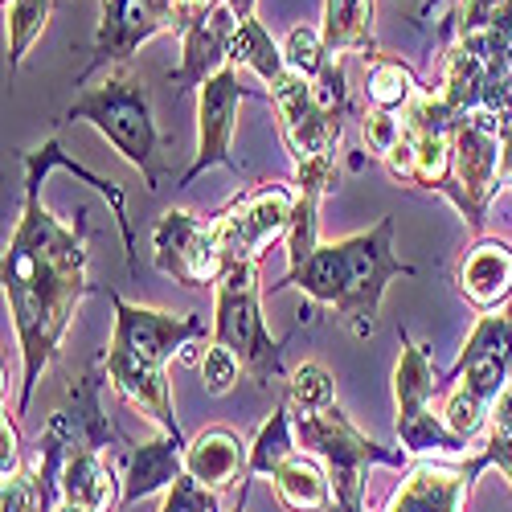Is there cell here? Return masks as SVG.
Instances as JSON below:
<instances>
[{
    "label": "cell",
    "mask_w": 512,
    "mask_h": 512,
    "mask_svg": "<svg viewBox=\"0 0 512 512\" xmlns=\"http://www.w3.org/2000/svg\"><path fill=\"white\" fill-rule=\"evenodd\" d=\"M37 189L41 181L25 177V209L5 250V295L25 357V386L17 414H25L37 377L54 361L58 340L78 300L87 295V238H82V230H62L46 213V205L37 201Z\"/></svg>",
    "instance_id": "cell-1"
},
{
    "label": "cell",
    "mask_w": 512,
    "mask_h": 512,
    "mask_svg": "<svg viewBox=\"0 0 512 512\" xmlns=\"http://www.w3.org/2000/svg\"><path fill=\"white\" fill-rule=\"evenodd\" d=\"M390 238H394V222L381 218L365 234L320 246L300 271L283 275V283H275V287H287V283L304 287L312 300L332 304L353 324L357 336H365L373 328L377 304H381V295H386V283L394 275H410V267L394 254Z\"/></svg>",
    "instance_id": "cell-2"
},
{
    "label": "cell",
    "mask_w": 512,
    "mask_h": 512,
    "mask_svg": "<svg viewBox=\"0 0 512 512\" xmlns=\"http://www.w3.org/2000/svg\"><path fill=\"white\" fill-rule=\"evenodd\" d=\"M291 422H295V439H300V447L328 463L332 500H340V504L365 508V467L369 463H381V467H402L406 463V455H390V451H381L373 439H365L336 406L316 410V414H291Z\"/></svg>",
    "instance_id": "cell-3"
},
{
    "label": "cell",
    "mask_w": 512,
    "mask_h": 512,
    "mask_svg": "<svg viewBox=\"0 0 512 512\" xmlns=\"http://www.w3.org/2000/svg\"><path fill=\"white\" fill-rule=\"evenodd\" d=\"M66 119H87L95 123L99 132L115 144V152H123L136 168H144L148 185H156V164H152V152H156V127H152V111H148V95L140 82L132 78H107L103 87L87 91L82 99L70 103Z\"/></svg>",
    "instance_id": "cell-4"
},
{
    "label": "cell",
    "mask_w": 512,
    "mask_h": 512,
    "mask_svg": "<svg viewBox=\"0 0 512 512\" xmlns=\"http://www.w3.org/2000/svg\"><path fill=\"white\" fill-rule=\"evenodd\" d=\"M213 336L259 377V386H267L271 373L283 369L279 340L267 336L263 316H259V263H238L218 279V320H213Z\"/></svg>",
    "instance_id": "cell-5"
},
{
    "label": "cell",
    "mask_w": 512,
    "mask_h": 512,
    "mask_svg": "<svg viewBox=\"0 0 512 512\" xmlns=\"http://www.w3.org/2000/svg\"><path fill=\"white\" fill-rule=\"evenodd\" d=\"M394 394H398V443L406 455H459L467 447L443 418L431 414L435 373L422 345L402 349V361L394 369Z\"/></svg>",
    "instance_id": "cell-6"
},
{
    "label": "cell",
    "mask_w": 512,
    "mask_h": 512,
    "mask_svg": "<svg viewBox=\"0 0 512 512\" xmlns=\"http://www.w3.org/2000/svg\"><path fill=\"white\" fill-rule=\"evenodd\" d=\"M500 127L504 119H496L492 111H472L455 123V205L467 213V222L480 226L484 222V205L500 181Z\"/></svg>",
    "instance_id": "cell-7"
},
{
    "label": "cell",
    "mask_w": 512,
    "mask_h": 512,
    "mask_svg": "<svg viewBox=\"0 0 512 512\" xmlns=\"http://www.w3.org/2000/svg\"><path fill=\"white\" fill-rule=\"evenodd\" d=\"M295 201L300 197H291L283 185H271V189H259V193L234 201L222 218H213V238H218L226 271L238 263H259L263 246L291 226Z\"/></svg>",
    "instance_id": "cell-8"
},
{
    "label": "cell",
    "mask_w": 512,
    "mask_h": 512,
    "mask_svg": "<svg viewBox=\"0 0 512 512\" xmlns=\"http://www.w3.org/2000/svg\"><path fill=\"white\" fill-rule=\"evenodd\" d=\"M152 250H156V267L181 283H218L226 275L213 222H197L185 209H168L156 222Z\"/></svg>",
    "instance_id": "cell-9"
},
{
    "label": "cell",
    "mask_w": 512,
    "mask_h": 512,
    "mask_svg": "<svg viewBox=\"0 0 512 512\" xmlns=\"http://www.w3.org/2000/svg\"><path fill=\"white\" fill-rule=\"evenodd\" d=\"M271 95H275V107H279V119H283V140H287L295 164L316 160V156H336L340 115L316 103L304 74L283 70L271 82Z\"/></svg>",
    "instance_id": "cell-10"
},
{
    "label": "cell",
    "mask_w": 512,
    "mask_h": 512,
    "mask_svg": "<svg viewBox=\"0 0 512 512\" xmlns=\"http://www.w3.org/2000/svg\"><path fill=\"white\" fill-rule=\"evenodd\" d=\"M205 332L201 316H168V312H152V308H136L115 295V345L119 353H132L140 361L164 365L177 349H185L193 336Z\"/></svg>",
    "instance_id": "cell-11"
},
{
    "label": "cell",
    "mask_w": 512,
    "mask_h": 512,
    "mask_svg": "<svg viewBox=\"0 0 512 512\" xmlns=\"http://www.w3.org/2000/svg\"><path fill=\"white\" fill-rule=\"evenodd\" d=\"M246 99V87L234 66H222L213 74L205 87H201V144H197V160L185 173V185L205 173L213 164H226V168H238V160L230 156V136H234V115H238V103Z\"/></svg>",
    "instance_id": "cell-12"
},
{
    "label": "cell",
    "mask_w": 512,
    "mask_h": 512,
    "mask_svg": "<svg viewBox=\"0 0 512 512\" xmlns=\"http://www.w3.org/2000/svg\"><path fill=\"white\" fill-rule=\"evenodd\" d=\"M185 25L181 0H107L99 29V62H123L144 37Z\"/></svg>",
    "instance_id": "cell-13"
},
{
    "label": "cell",
    "mask_w": 512,
    "mask_h": 512,
    "mask_svg": "<svg viewBox=\"0 0 512 512\" xmlns=\"http://www.w3.org/2000/svg\"><path fill=\"white\" fill-rule=\"evenodd\" d=\"M484 472L480 459L472 463H414L386 512H459L476 476Z\"/></svg>",
    "instance_id": "cell-14"
},
{
    "label": "cell",
    "mask_w": 512,
    "mask_h": 512,
    "mask_svg": "<svg viewBox=\"0 0 512 512\" xmlns=\"http://www.w3.org/2000/svg\"><path fill=\"white\" fill-rule=\"evenodd\" d=\"M107 377L115 394L136 406L140 414H148L164 435H181V426L173 418V402H168V381H164V365H152V361H140L132 353H119L111 349L107 353Z\"/></svg>",
    "instance_id": "cell-15"
},
{
    "label": "cell",
    "mask_w": 512,
    "mask_h": 512,
    "mask_svg": "<svg viewBox=\"0 0 512 512\" xmlns=\"http://www.w3.org/2000/svg\"><path fill=\"white\" fill-rule=\"evenodd\" d=\"M250 463V447H242V439L226 426H213V431H201L189 447H185V476H193L205 492H222L246 476Z\"/></svg>",
    "instance_id": "cell-16"
},
{
    "label": "cell",
    "mask_w": 512,
    "mask_h": 512,
    "mask_svg": "<svg viewBox=\"0 0 512 512\" xmlns=\"http://www.w3.org/2000/svg\"><path fill=\"white\" fill-rule=\"evenodd\" d=\"M185 439L181 435H160L152 443H144L136 455H132V467H127V480H123V496H119V508L136 504L152 492H164L173 488L181 476H185Z\"/></svg>",
    "instance_id": "cell-17"
},
{
    "label": "cell",
    "mask_w": 512,
    "mask_h": 512,
    "mask_svg": "<svg viewBox=\"0 0 512 512\" xmlns=\"http://www.w3.org/2000/svg\"><path fill=\"white\" fill-rule=\"evenodd\" d=\"M459 287L476 308H492L512 291V246L504 242H480L463 259Z\"/></svg>",
    "instance_id": "cell-18"
},
{
    "label": "cell",
    "mask_w": 512,
    "mask_h": 512,
    "mask_svg": "<svg viewBox=\"0 0 512 512\" xmlns=\"http://www.w3.org/2000/svg\"><path fill=\"white\" fill-rule=\"evenodd\" d=\"M271 484L287 512H328L332 508V476L308 455H291L271 476Z\"/></svg>",
    "instance_id": "cell-19"
},
{
    "label": "cell",
    "mask_w": 512,
    "mask_h": 512,
    "mask_svg": "<svg viewBox=\"0 0 512 512\" xmlns=\"http://www.w3.org/2000/svg\"><path fill=\"white\" fill-rule=\"evenodd\" d=\"M62 500L66 504H82L91 512H107L115 500V480H111V467L103 463L99 451H74L62 463V476H58Z\"/></svg>",
    "instance_id": "cell-20"
},
{
    "label": "cell",
    "mask_w": 512,
    "mask_h": 512,
    "mask_svg": "<svg viewBox=\"0 0 512 512\" xmlns=\"http://www.w3.org/2000/svg\"><path fill=\"white\" fill-rule=\"evenodd\" d=\"M295 422L287 414V406H279L271 414V422H263V431L254 435L250 443V463H246V476H275L279 467L295 455Z\"/></svg>",
    "instance_id": "cell-21"
},
{
    "label": "cell",
    "mask_w": 512,
    "mask_h": 512,
    "mask_svg": "<svg viewBox=\"0 0 512 512\" xmlns=\"http://www.w3.org/2000/svg\"><path fill=\"white\" fill-rule=\"evenodd\" d=\"M484 87H488V62L467 54L463 46L451 54L447 62V91H443V103L455 111V119L472 115L480 103H484Z\"/></svg>",
    "instance_id": "cell-22"
},
{
    "label": "cell",
    "mask_w": 512,
    "mask_h": 512,
    "mask_svg": "<svg viewBox=\"0 0 512 512\" xmlns=\"http://www.w3.org/2000/svg\"><path fill=\"white\" fill-rule=\"evenodd\" d=\"M230 62H238V66H250L254 74H259L263 82H275L287 66V58L275 50V41H271V33L259 25V21H242L238 29H234V37H230Z\"/></svg>",
    "instance_id": "cell-23"
},
{
    "label": "cell",
    "mask_w": 512,
    "mask_h": 512,
    "mask_svg": "<svg viewBox=\"0 0 512 512\" xmlns=\"http://www.w3.org/2000/svg\"><path fill=\"white\" fill-rule=\"evenodd\" d=\"M373 0H324V46L328 50H357L369 37Z\"/></svg>",
    "instance_id": "cell-24"
},
{
    "label": "cell",
    "mask_w": 512,
    "mask_h": 512,
    "mask_svg": "<svg viewBox=\"0 0 512 512\" xmlns=\"http://www.w3.org/2000/svg\"><path fill=\"white\" fill-rule=\"evenodd\" d=\"M320 197L324 193H312V189H300V201H295V213H291V226H287V275L300 271L312 254L320 250L316 246V230H320Z\"/></svg>",
    "instance_id": "cell-25"
},
{
    "label": "cell",
    "mask_w": 512,
    "mask_h": 512,
    "mask_svg": "<svg viewBox=\"0 0 512 512\" xmlns=\"http://www.w3.org/2000/svg\"><path fill=\"white\" fill-rule=\"evenodd\" d=\"M287 406H295V414H316V410L336 406L332 402V377H328V369L316 365V361H304L300 369H295L291 373Z\"/></svg>",
    "instance_id": "cell-26"
},
{
    "label": "cell",
    "mask_w": 512,
    "mask_h": 512,
    "mask_svg": "<svg viewBox=\"0 0 512 512\" xmlns=\"http://www.w3.org/2000/svg\"><path fill=\"white\" fill-rule=\"evenodd\" d=\"M46 17H50V0H17L13 5V17H9V58H13V66L25 58L29 41L46 29Z\"/></svg>",
    "instance_id": "cell-27"
},
{
    "label": "cell",
    "mask_w": 512,
    "mask_h": 512,
    "mask_svg": "<svg viewBox=\"0 0 512 512\" xmlns=\"http://www.w3.org/2000/svg\"><path fill=\"white\" fill-rule=\"evenodd\" d=\"M410 91H414V78H410L406 66H398V62H377V66L369 70V99H373L381 111L402 107V103L410 99Z\"/></svg>",
    "instance_id": "cell-28"
},
{
    "label": "cell",
    "mask_w": 512,
    "mask_h": 512,
    "mask_svg": "<svg viewBox=\"0 0 512 512\" xmlns=\"http://www.w3.org/2000/svg\"><path fill=\"white\" fill-rule=\"evenodd\" d=\"M492 414V406L480 398V394H472V390H467V386H459L455 394H451V402H447V426H451V431L467 443V439H476L480 435V426H484V418Z\"/></svg>",
    "instance_id": "cell-29"
},
{
    "label": "cell",
    "mask_w": 512,
    "mask_h": 512,
    "mask_svg": "<svg viewBox=\"0 0 512 512\" xmlns=\"http://www.w3.org/2000/svg\"><path fill=\"white\" fill-rule=\"evenodd\" d=\"M287 70H295V74H304L308 82H316L320 78V70L328 66V58H324V41L312 33V29H291V37H287Z\"/></svg>",
    "instance_id": "cell-30"
},
{
    "label": "cell",
    "mask_w": 512,
    "mask_h": 512,
    "mask_svg": "<svg viewBox=\"0 0 512 512\" xmlns=\"http://www.w3.org/2000/svg\"><path fill=\"white\" fill-rule=\"evenodd\" d=\"M238 369H242V361H238L226 345H213V349L201 357V386H205V394H213V398L230 394L234 381H238Z\"/></svg>",
    "instance_id": "cell-31"
},
{
    "label": "cell",
    "mask_w": 512,
    "mask_h": 512,
    "mask_svg": "<svg viewBox=\"0 0 512 512\" xmlns=\"http://www.w3.org/2000/svg\"><path fill=\"white\" fill-rule=\"evenodd\" d=\"M402 140H406V123H402L394 111H381V107H377V111L365 115V144H369L373 156L386 160Z\"/></svg>",
    "instance_id": "cell-32"
},
{
    "label": "cell",
    "mask_w": 512,
    "mask_h": 512,
    "mask_svg": "<svg viewBox=\"0 0 512 512\" xmlns=\"http://www.w3.org/2000/svg\"><path fill=\"white\" fill-rule=\"evenodd\" d=\"M160 512H222V508H218V492H205L193 476H181L168 488V500Z\"/></svg>",
    "instance_id": "cell-33"
},
{
    "label": "cell",
    "mask_w": 512,
    "mask_h": 512,
    "mask_svg": "<svg viewBox=\"0 0 512 512\" xmlns=\"http://www.w3.org/2000/svg\"><path fill=\"white\" fill-rule=\"evenodd\" d=\"M0 447H5V459H0V476H17L21 472V439H17V426L5 418L0 422Z\"/></svg>",
    "instance_id": "cell-34"
},
{
    "label": "cell",
    "mask_w": 512,
    "mask_h": 512,
    "mask_svg": "<svg viewBox=\"0 0 512 512\" xmlns=\"http://www.w3.org/2000/svg\"><path fill=\"white\" fill-rule=\"evenodd\" d=\"M492 435L500 439H512V377H508V386L500 390V398L492 402Z\"/></svg>",
    "instance_id": "cell-35"
},
{
    "label": "cell",
    "mask_w": 512,
    "mask_h": 512,
    "mask_svg": "<svg viewBox=\"0 0 512 512\" xmlns=\"http://www.w3.org/2000/svg\"><path fill=\"white\" fill-rule=\"evenodd\" d=\"M500 177L512 181V123L500 127Z\"/></svg>",
    "instance_id": "cell-36"
},
{
    "label": "cell",
    "mask_w": 512,
    "mask_h": 512,
    "mask_svg": "<svg viewBox=\"0 0 512 512\" xmlns=\"http://www.w3.org/2000/svg\"><path fill=\"white\" fill-rule=\"evenodd\" d=\"M226 5H230V9H234L242 21H246V13H250V5H254V0H226Z\"/></svg>",
    "instance_id": "cell-37"
},
{
    "label": "cell",
    "mask_w": 512,
    "mask_h": 512,
    "mask_svg": "<svg viewBox=\"0 0 512 512\" xmlns=\"http://www.w3.org/2000/svg\"><path fill=\"white\" fill-rule=\"evenodd\" d=\"M246 496H250V480H242V492H238V508L234 512H246Z\"/></svg>",
    "instance_id": "cell-38"
},
{
    "label": "cell",
    "mask_w": 512,
    "mask_h": 512,
    "mask_svg": "<svg viewBox=\"0 0 512 512\" xmlns=\"http://www.w3.org/2000/svg\"><path fill=\"white\" fill-rule=\"evenodd\" d=\"M58 512H91V508H82V504H66V500H62V504H58Z\"/></svg>",
    "instance_id": "cell-39"
}]
</instances>
